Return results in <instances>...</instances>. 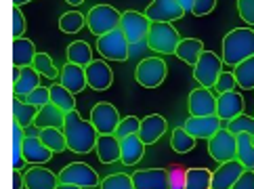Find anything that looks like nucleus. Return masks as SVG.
I'll list each match as a JSON object with an SVG mask.
<instances>
[{
    "mask_svg": "<svg viewBox=\"0 0 254 189\" xmlns=\"http://www.w3.org/2000/svg\"><path fill=\"white\" fill-rule=\"evenodd\" d=\"M63 132H65V139H67V149H71L74 154H88L90 149L97 147L99 132L95 128V124L90 120L88 122L82 120L76 110L65 114Z\"/></svg>",
    "mask_w": 254,
    "mask_h": 189,
    "instance_id": "f257e3e1",
    "label": "nucleus"
},
{
    "mask_svg": "<svg viewBox=\"0 0 254 189\" xmlns=\"http://www.w3.org/2000/svg\"><path fill=\"white\" fill-rule=\"evenodd\" d=\"M223 63L240 65L242 61L254 57V28H235L223 38Z\"/></svg>",
    "mask_w": 254,
    "mask_h": 189,
    "instance_id": "f03ea898",
    "label": "nucleus"
},
{
    "mask_svg": "<svg viewBox=\"0 0 254 189\" xmlns=\"http://www.w3.org/2000/svg\"><path fill=\"white\" fill-rule=\"evenodd\" d=\"M181 40L183 38H181V34L177 32V28L172 23L156 21V23H151V28H149L147 47H149V51L160 53V55H175Z\"/></svg>",
    "mask_w": 254,
    "mask_h": 189,
    "instance_id": "7ed1b4c3",
    "label": "nucleus"
},
{
    "mask_svg": "<svg viewBox=\"0 0 254 189\" xmlns=\"http://www.w3.org/2000/svg\"><path fill=\"white\" fill-rule=\"evenodd\" d=\"M122 13L110 4H95L86 15V28L95 36H105L120 28Z\"/></svg>",
    "mask_w": 254,
    "mask_h": 189,
    "instance_id": "20e7f679",
    "label": "nucleus"
},
{
    "mask_svg": "<svg viewBox=\"0 0 254 189\" xmlns=\"http://www.w3.org/2000/svg\"><path fill=\"white\" fill-rule=\"evenodd\" d=\"M97 51L101 53V57L107 61H126L130 57V42L126 40L124 32L118 28L105 36H99Z\"/></svg>",
    "mask_w": 254,
    "mask_h": 189,
    "instance_id": "39448f33",
    "label": "nucleus"
},
{
    "mask_svg": "<svg viewBox=\"0 0 254 189\" xmlns=\"http://www.w3.org/2000/svg\"><path fill=\"white\" fill-rule=\"evenodd\" d=\"M223 57H219L212 51H204L202 57L197 59V63L193 65V78L197 80L199 86L204 88H214L216 80L223 74Z\"/></svg>",
    "mask_w": 254,
    "mask_h": 189,
    "instance_id": "423d86ee",
    "label": "nucleus"
},
{
    "mask_svg": "<svg viewBox=\"0 0 254 189\" xmlns=\"http://www.w3.org/2000/svg\"><path fill=\"white\" fill-rule=\"evenodd\" d=\"M166 74H168V67L164 59L147 57L139 61L137 69H134V80L145 88H158L166 80Z\"/></svg>",
    "mask_w": 254,
    "mask_h": 189,
    "instance_id": "0eeeda50",
    "label": "nucleus"
},
{
    "mask_svg": "<svg viewBox=\"0 0 254 189\" xmlns=\"http://www.w3.org/2000/svg\"><path fill=\"white\" fill-rule=\"evenodd\" d=\"M59 181L61 183H69V185H78L82 189H95L101 185L97 170L90 168L84 162H71L59 173Z\"/></svg>",
    "mask_w": 254,
    "mask_h": 189,
    "instance_id": "6e6552de",
    "label": "nucleus"
},
{
    "mask_svg": "<svg viewBox=\"0 0 254 189\" xmlns=\"http://www.w3.org/2000/svg\"><path fill=\"white\" fill-rule=\"evenodd\" d=\"M208 154L219 164L235 160L238 158V137L231 130L221 128L212 139H208Z\"/></svg>",
    "mask_w": 254,
    "mask_h": 189,
    "instance_id": "1a4fd4ad",
    "label": "nucleus"
},
{
    "mask_svg": "<svg viewBox=\"0 0 254 189\" xmlns=\"http://www.w3.org/2000/svg\"><path fill=\"white\" fill-rule=\"evenodd\" d=\"M149 28H151V21L147 19V15L145 13H139V11H124L122 13L120 30L124 32L126 40H128L130 44L147 40Z\"/></svg>",
    "mask_w": 254,
    "mask_h": 189,
    "instance_id": "9d476101",
    "label": "nucleus"
},
{
    "mask_svg": "<svg viewBox=\"0 0 254 189\" xmlns=\"http://www.w3.org/2000/svg\"><path fill=\"white\" fill-rule=\"evenodd\" d=\"M120 114H118V110L107 103V101H101L97 103L93 110H90V122L95 124V128L99 134H116L118 126H120Z\"/></svg>",
    "mask_w": 254,
    "mask_h": 189,
    "instance_id": "9b49d317",
    "label": "nucleus"
},
{
    "mask_svg": "<svg viewBox=\"0 0 254 189\" xmlns=\"http://www.w3.org/2000/svg\"><path fill=\"white\" fill-rule=\"evenodd\" d=\"M145 15L151 23L162 21V23H172L179 21L185 15L183 6L179 4V0H151V4L145 8Z\"/></svg>",
    "mask_w": 254,
    "mask_h": 189,
    "instance_id": "f8f14e48",
    "label": "nucleus"
},
{
    "mask_svg": "<svg viewBox=\"0 0 254 189\" xmlns=\"http://www.w3.org/2000/svg\"><path fill=\"white\" fill-rule=\"evenodd\" d=\"M223 120L219 118V116H189V118L185 120L183 128L193 134L195 139H212L216 132H219L223 128Z\"/></svg>",
    "mask_w": 254,
    "mask_h": 189,
    "instance_id": "ddd939ff",
    "label": "nucleus"
},
{
    "mask_svg": "<svg viewBox=\"0 0 254 189\" xmlns=\"http://www.w3.org/2000/svg\"><path fill=\"white\" fill-rule=\"evenodd\" d=\"M187 110L189 116H216V97L212 95V88H193L187 97Z\"/></svg>",
    "mask_w": 254,
    "mask_h": 189,
    "instance_id": "4468645a",
    "label": "nucleus"
},
{
    "mask_svg": "<svg viewBox=\"0 0 254 189\" xmlns=\"http://www.w3.org/2000/svg\"><path fill=\"white\" fill-rule=\"evenodd\" d=\"M40 86V74L34 69V65L30 67H15L13 65V95L25 99L32 91Z\"/></svg>",
    "mask_w": 254,
    "mask_h": 189,
    "instance_id": "2eb2a0df",
    "label": "nucleus"
},
{
    "mask_svg": "<svg viewBox=\"0 0 254 189\" xmlns=\"http://www.w3.org/2000/svg\"><path fill=\"white\" fill-rule=\"evenodd\" d=\"M134 189H170L168 168H145L132 175Z\"/></svg>",
    "mask_w": 254,
    "mask_h": 189,
    "instance_id": "dca6fc26",
    "label": "nucleus"
},
{
    "mask_svg": "<svg viewBox=\"0 0 254 189\" xmlns=\"http://www.w3.org/2000/svg\"><path fill=\"white\" fill-rule=\"evenodd\" d=\"M244 164L240 160H229L219 164V168L212 173V189H231L238 179L244 175Z\"/></svg>",
    "mask_w": 254,
    "mask_h": 189,
    "instance_id": "f3484780",
    "label": "nucleus"
},
{
    "mask_svg": "<svg viewBox=\"0 0 254 189\" xmlns=\"http://www.w3.org/2000/svg\"><path fill=\"white\" fill-rule=\"evenodd\" d=\"M244 97L238 91H229V93H221L216 97V116L223 122H229L233 118H238L240 114H244Z\"/></svg>",
    "mask_w": 254,
    "mask_h": 189,
    "instance_id": "a211bd4d",
    "label": "nucleus"
},
{
    "mask_svg": "<svg viewBox=\"0 0 254 189\" xmlns=\"http://www.w3.org/2000/svg\"><path fill=\"white\" fill-rule=\"evenodd\" d=\"M25 189H57L59 175H55L53 170L44 168V166H30L25 170Z\"/></svg>",
    "mask_w": 254,
    "mask_h": 189,
    "instance_id": "6ab92c4d",
    "label": "nucleus"
},
{
    "mask_svg": "<svg viewBox=\"0 0 254 189\" xmlns=\"http://www.w3.org/2000/svg\"><path fill=\"white\" fill-rule=\"evenodd\" d=\"M86 82L93 91H107L114 84V71L107 61H93L86 67Z\"/></svg>",
    "mask_w": 254,
    "mask_h": 189,
    "instance_id": "aec40b11",
    "label": "nucleus"
},
{
    "mask_svg": "<svg viewBox=\"0 0 254 189\" xmlns=\"http://www.w3.org/2000/svg\"><path fill=\"white\" fill-rule=\"evenodd\" d=\"M59 84H63L67 88L69 93H82L84 88L88 86L86 82V67H80L76 63H65V65L61 67V74H59Z\"/></svg>",
    "mask_w": 254,
    "mask_h": 189,
    "instance_id": "412c9836",
    "label": "nucleus"
},
{
    "mask_svg": "<svg viewBox=\"0 0 254 189\" xmlns=\"http://www.w3.org/2000/svg\"><path fill=\"white\" fill-rule=\"evenodd\" d=\"M53 156H55V151L44 145V143L40 141V137H25V141H23V160L28 162L30 166L47 164V162H51Z\"/></svg>",
    "mask_w": 254,
    "mask_h": 189,
    "instance_id": "4be33fe9",
    "label": "nucleus"
},
{
    "mask_svg": "<svg viewBox=\"0 0 254 189\" xmlns=\"http://www.w3.org/2000/svg\"><path fill=\"white\" fill-rule=\"evenodd\" d=\"M168 130V122L164 116H158V114H151L147 118L141 120V128H139V137L145 145H151L156 143L160 137H164V132Z\"/></svg>",
    "mask_w": 254,
    "mask_h": 189,
    "instance_id": "5701e85b",
    "label": "nucleus"
},
{
    "mask_svg": "<svg viewBox=\"0 0 254 189\" xmlns=\"http://www.w3.org/2000/svg\"><path fill=\"white\" fill-rule=\"evenodd\" d=\"M145 156V143L141 141L139 134L120 139V162L126 166H134Z\"/></svg>",
    "mask_w": 254,
    "mask_h": 189,
    "instance_id": "b1692460",
    "label": "nucleus"
},
{
    "mask_svg": "<svg viewBox=\"0 0 254 189\" xmlns=\"http://www.w3.org/2000/svg\"><path fill=\"white\" fill-rule=\"evenodd\" d=\"M97 158L103 164H114L120 162V139L116 134H99L97 141Z\"/></svg>",
    "mask_w": 254,
    "mask_h": 189,
    "instance_id": "393cba45",
    "label": "nucleus"
},
{
    "mask_svg": "<svg viewBox=\"0 0 254 189\" xmlns=\"http://www.w3.org/2000/svg\"><path fill=\"white\" fill-rule=\"evenodd\" d=\"M36 47L28 38H13V65L15 67H30L36 59Z\"/></svg>",
    "mask_w": 254,
    "mask_h": 189,
    "instance_id": "a878e982",
    "label": "nucleus"
},
{
    "mask_svg": "<svg viewBox=\"0 0 254 189\" xmlns=\"http://www.w3.org/2000/svg\"><path fill=\"white\" fill-rule=\"evenodd\" d=\"M34 124L38 126V128H63V124H65V112L59 110L57 105H44L38 110V116H36Z\"/></svg>",
    "mask_w": 254,
    "mask_h": 189,
    "instance_id": "bb28decb",
    "label": "nucleus"
},
{
    "mask_svg": "<svg viewBox=\"0 0 254 189\" xmlns=\"http://www.w3.org/2000/svg\"><path fill=\"white\" fill-rule=\"evenodd\" d=\"M204 51H206V49H204V42L199 40V38H183L175 55H177L181 61L189 63V65H195L197 59L202 57Z\"/></svg>",
    "mask_w": 254,
    "mask_h": 189,
    "instance_id": "cd10ccee",
    "label": "nucleus"
},
{
    "mask_svg": "<svg viewBox=\"0 0 254 189\" xmlns=\"http://www.w3.org/2000/svg\"><path fill=\"white\" fill-rule=\"evenodd\" d=\"M65 55H67L69 63H76V65H80V67H88L90 63L95 61L93 59V49H90V44L84 42V40H76V42L67 44Z\"/></svg>",
    "mask_w": 254,
    "mask_h": 189,
    "instance_id": "c85d7f7f",
    "label": "nucleus"
},
{
    "mask_svg": "<svg viewBox=\"0 0 254 189\" xmlns=\"http://www.w3.org/2000/svg\"><path fill=\"white\" fill-rule=\"evenodd\" d=\"M36 116H38V107L30 105L25 99H19V97L13 99V120L17 124H21L23 128H28V126L34 124Z\"/></svg>",
    "mask_w": 254,
    "mask_h": 189,
    "instance_id": "c756f323",
    "label": "nucleus"
},
{
    "mask_svg": "<svg viewBox=\"0 0 254 189\" xmlns=\"http://www.w3.org/2000/svg\"><path fill=\"white\" fill-rule=\"evenodd\" d=\"M244 168L246 170H252L254 168V137L248 132H242L238 134V158Z\"/></svg>",
    "mask_w": 254,
    "mask_h": 189,
    "instance_id": "7c9ffc66",
    "label": "nucleus"
},
{
    "mask_svg": "<svg viewBox=\"0 0 254 189\" xmlns=\"http://www.w3.org/2000/svg\"><path fill=\"white\" fill-rule=\"evenodd\" d=\"M185 189H212V173L208 168H189L185 175Z\"/></svg>",
    "mask_w": 254,
    "mask_h": 189,
    "instance_id": "2f4dec72",
    "label": "nucleus"
},
{
    "mask_svg": "<svg viewBox=\"0 0 254 189\" xmlns=\"http://www.w3.org/2000/svg\"><path fill=\"white\" fill-rule=\"evenodd\" d=\"M233 76L238 80V86L242 91H254V57L242 61L233 67Z\"/></svg>",
    "mask_w": 254,
    "mask_h": 189,
    "instance_id": "473e14b6",
    "label": "nucleus"
},
{
    "mask_svg": "<svg viewBox=\"0 0 254 189\" xmlns=\"http://www.w3.org/2000/svg\"><path fill=\"white\" fill-rule=\"evenodd\" d=\"M51 103L57 105L63 112H74L76 110V97L74 93H69L63 84H53L51 86Z\"/></svg>",
    "mask_w": 254,
    "mask_h": 189,
    "instance_id": "72a5a7b5",
    "label": "nucleus"
},
{
    "mask_svg": "<svg viewBox=\"0 0 254 189\" xmlns=\"http://www.w3.org/2000/svg\"><path fill=\"white\" fill-rule=\"evenodd\" d=\"M40 141L49 149L55 151V154H61V151L67 149V139H65L63 128H42L40 130Z\"/></svg>",
    "mask_w": 254,
    "mask_h": 189,
    "instance_id": "f704fd0d",
    "label": "nucleus"
},
{
    "mask_svg": "<svg viewBox=\"0 0 254 189\" xmlns=\"http://www.w3.org/2000/svg\"><path fill=\"white\" fill-rule=\"evenodd\" d=\"M23 141H25V128L13 120V170H21L23 164H28L23 160Z\"/></svg>",
    "mask_w": 254,
    "mask_h": 189,
    "instance_id": "c9c22d12",
    "label": "nucleus"
},
{
    "mask_svg": "<svg viewBox=\"0 0 254 189\" xmlns=\"http://www.w3.org/2000/svg\"><path fill=\"white\" fill-rule=\"evenodd\" d=\"M170 147L177 151V154H187L195 147V137L189 134L183 126L181 128H175L172 130V137H170Z\"/></svg>",
    "mask_w": 254,
    "mask_h": 189,
    "instance_id": "e433bc0d",
    "label": "nucleus"
},
{
    "mask_svg": "<svg viewBox=\"0 0 254 189\" xmlns=\"http://www.w3.org/2000/svg\"><path fill=\"white\" fill-rule=\"evenodd\" d=\"M86 25V17L78 11H67L59 17V30L63 34H76Z\"/></svg>",
    "mask_w": 254,
    "mask_h": 189,
    "instance_id": "4c0bfd02",
    "label": "nucleus"
},
{
    "mask_svg": "<svg viewBox=\"0 0 254 189\" xmlns=\"http://www.w3.org/2000/svg\"><path fill=\"white\" fill-rule=\"evenodd\" d=\"M34 69L38 71L40 76L51 78V80H57L59 74H61V69H57L55 61H53V57L49 55V53H38V55H36V59H34Z\"/></svg>",
    "mask_w": 254,
    "mask_h": 189,
    "instance_id": "58836bf2",
    "label": "nucleus"
},
{
    "mask_svg": "<svg viewBox=\"0 0 254 189\" xmlns=\"http://www.w3.org/2000/svg\"><path fill=\"white\" fill-rule=\"evenodd\" d=\"M99 189H134V183H132L130 175L114 173L110 177L101 179V185H99Z\"/></svg>",
    "mask_w": 254,
    "mask_h": 189,
    "instance_id": "ea45409f",
    "label": "nucleus"
},
{
    "mask_svg": "<svg viewBox=\"0 0 254 189\" xmlns=\"http://www.w3.org/2000/svg\"><path fill=\"white\" fill-rule=\"evenodd\" d=\"M227 130H231L235 137L242 132H248L254 137V116H246V114H240L238 118H233L227 122Z\"/></svg>",
    "mask_w": 254,
    "mask_h": 189,
    "instance_id": "a19ab883",
    "label": "nucleus"
},
{
    "mask_svg": "<svg viewBox=\"0 0 254 189\" xmlns=\"http://www.w3.org/2000/svg\"><path fill=\"white\" fill-rule=\"evenodd\" d=\"M141 128V120L137 116H126V118L120 120V126L116 130V137L118 139H124V137H130V134H139Z\"/></svg>",
    "mask_w": 254,
    "mask_h": 189,
    "instance_id": "79ce46f5",
    "label": "nucleus"
},
{
    "mask_svg": "<svg viewBox=\"0 0 254 189\" xmlns=\"http://www.w3.org/2000/svg\"><path fill=\"white\" fill-rule=\"evenodd\" d=\"M25 101L40 110V107H44V105H49V103H51V88H47V86H38L36 91H32L28 97H25Z\"/></svg>",
    "mask_w": 254,
    "mask_h": 189,
    "instance_id": "37998d69",
    "label": "nucleus"
},
{
    "mask_svg": "<svg viewBox=\"0 0 254 189\" xmlns=\"http://www.w3.org/2000/svg\"><path fill=\"white\" fill-rule=\"evenodd\" d=\"M235 86H238V80H235L233 71H223V74L219 76V80H216V84H214V91L221 95V93L235 91Z\"/></svg>",
    "mask_w": 254,
    "mask_h": 189,
    "instance_id": "c03bdc74",
    "label": "nucleus"
},
{
    "mask_svg": "<svg viewBox=\"0 0 254 189\" xmlns=\"http://www.w3.org/2000/svg\"><path fill=\"white\" fill-rule=\"evenodd\" d=\"M185 175H187V170L183 166H170L168 168L170 189H185Z\"/></svg>",
    "mask_w": 254,
    "mask_h": 189,
    "instance_id": "a18cd8bd",
    "label": "nucleus"
},
{
    "mask_svg": "<svg viewBox=\"0 0 254 189\" xmlns=\"http://www.w3.org/2000/svg\"><path fill=\"white\" fill-rule=\"evenodd\" d=\"M28 30V21L19 6H13V38H23V32Z\"/></svg>",
    "mask_w": 254,
    "mask_h": 189,
    "instance_id": "49530a36",
    "label": "nucleus"
},
{
    "mask_svg": "<svg viewBox=\"0 0 254 189\" xmlns=\"http://www.w3.org/2000/svg\"><path fill=\"white\" fill-rule=\"evenodd\" d=\"M238 13L250 28H254V0H238Z\"/></svg>",
    "mask_w": 254,
    "mask_h": 189,
    "instance_id": "de8ad7c7",
    "label": "nucleus"
},
{
    "mask_svg": "<svg viewBox=\"0 0 254 189\" xmlns=\"http://www.w3.org/2000/svg\"><path fill=\"white\" fill-rule=\"evenodd\" d=\"M216 6V0H195V6H193V13L195 17H204V15H210Z\"/></svg>",
    "mask_w": 254,
    "mask_h": 189,
    "instance_id": "09e8293b",
    "label": "nucleus"
},
{
    "mask_svg": "<svg viewBox=\"0 0 254 189\" xmlns=\"http://www.w3.org/2000/svg\"><path fill=\"white\" fill-rule=\"evenodd\" d=\"M231 189H254V170H244V175Z\"/></svg>",
    "mask_w": 254,
    "mask_h": 189,
    "instance_id": "8fccbe9b",
    "label": "nucleus"
},
{
    "mask_svg": "<svg viewBox=\"0 0 254 189\" xmlns=\"http://www.w3.org/2000/svg\"><path fill=\"white\" fill-rule=\"evenodd\" d=\"M149 47H147V40L145 42H137V44H130V57H137L139 53H143V51H147Z\"/></svg>",
    "mask_w": 254,
    "mask_h": 189,
    "instance_id": "3c124183",
    "label": "nucleus"
},
{
    "mask_svg": "<svg viewBox=\"0 0 254 189\" xmlns=\"http://www.w3.org/2000/svg\"><path fill=\"white\" fill-rule=\"evenodd\" d=\"M25 185V179L21 175V170H13V189H21Z\"/></svg>",
    "mask_w": 254,
    "mask_h": 189,
    "instance_id": "603ef678",
    "label": "nucleus"
},
{
    "mask_svg": "<svg viewBox=\"0 0 254 189\" xmlns=\"http://www.w3.org/2000/svg\"><path fill=\"white\" fill-rule=\"evenodd\" d=\"M179 4L183 6L185 13H193V6H195V0H179Z\"/></svg>",
    "mask_w": 254,
    "mask_h": 189,
    "instance_id": "864d4df0",
    "label": "nucleus"
},
{
    "mask_svg": "<svg viewBox=\"0 0 254 189\" xmlns=\"http://www.w3.org/2000/svg\"><path fill=\"white\" fill-rule=\"evenodd\" d=\"M40 130H42V128H38L36 124H32V126H28V128H25V137H40Z\"/></svg>",
    "mask_w": 254,
    "mask_h": 189,
    "instance_id": "5fc2aeb1",
    "label": "nucleus"
},
{
    "mask_svg": "<svg viewBox=\"0 0 254 189\" xmlns=\"http://www.w3.org/2000/svg\"><path fill=\"white\" fill-rule=\"evenodd\" d=\"M57 189H82V187H78V185H69V183H59Z\"/></svg>",
    "mask_w": 254,
    "mask_h": 189,
    "instance_id": "6e6d98bb",
    "label": "nucleus"
},
{
    "mask_svg": "<svg viewBox=\"0 0 254 189\" xmlns=\"http://www.w3.org/2000/svg\"><path fill=\"white\" fill-rule=\"evenodd\" d=\"M28 2H32V0H13V6H23V4H28Z\"/></svg>",
    "mask_w": 254,
    "mask_h": 189,
    "instance_id": "4d7b16f0",
    "label": "nucleus"
},
{
    "mask_svg": "<svg viewBox=\"0 0 254 189\" xmlns=\"http://www.w3.org/2000/svg\"><path fill=\"white\" fill-rule=\"evenodd\" d=\"M65 2H67V4H71V6H80V4L84 2V0H65Z\"/></svg>",
    "mask_w": 254,
    "mask_h": 189,
    "instance_id": "13d9d810",
    "label": "nucleus"
}]
</instances>
